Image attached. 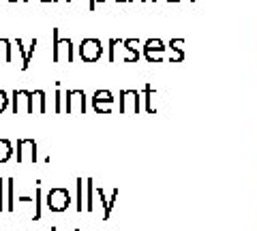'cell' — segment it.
Returning a JSON list of instances; mask_svg holds the SVG:
<instances>
[{"label": "cell", "mask_w": 257, "mask_h": 231, "mask_svg": "<svg viewBox=\"0 0 257 231\" xmlns=\"http://www.w3.org/2000/svg\"><path fill=\"white\" fill-rule=\"evenodd\" d=\"M52 39H54V47H52V58L56 65L60 62H73V41L71 39H60V28H52Z\"/></svg>", "instance_id": "obj_1"}, {"label": "cell", "mask_w": 257, "mask_h": 231, "mask_svg": "<svg viewBox=\"0 0 257 231\" xmlns=\"http://www.w3.org/2000/svg\"><path fill=\"white\" fill-rule=\"evenodd\" d=\"M79 60L86 62V65H92V62H99L103 56V43L99 39H84L77 47Z\"/></svg>", "instance_id": "obj_2"}, {"label": "cell", "mask_w": 257, "mask_h": 231, "mask_svg": "<svg viewBox=\"0 0 257 231\" xmlns=\"http://www.w3.org/2000/svg\"><path fill=\"white\" fill-rule=\"evenodd\" d=\"M64 114H86V92L84 90H67L64 92Z\"/></svg>", "instance_id": "obj_3"}, {"label": "cell", "mask_w": 257, "mask_h": 231, "mask_svg": "<svg viewBox=\"0 0 257 231\" xmlns=\"http://www.w3.org/2000/svg\"><path fill=\"white\" fill-rule=\"evenodd\" d=\"M142 111V94L138 90H120V114H135Z\"/></svg>", "instance_id": "obj_4"}, {"label": "cell", "mask_w": 257, "mask_h": 231, "mask_svg": "<svg viewBox=\"0 0 257 231\" xmlns=\"http://www.w3.org/2000/svg\"><path fill=\"white\" fill-rule=\"evenodd\" d=\"M47 208H50L52 212H64L69 208V203H71V195H69V190L67 188H62V186H56L52 188L50 193H47Z\"/></svg>", "instance_id": "obj_5"}, {"label": "cell", "mask_w": 257, "mask_h": 231, "mask_svg": "<svg viewBox=\"0 0 257 231\" xmlns=\"http://www.w3.org/2000/svg\"><path fill=\"white\" fill-rule=\"evenodd\" d=\"M114 94H111L109 90H96L92 94V109L94 114H111V105H114Z\"/></svg>", "instance_id": "obj_6"}, {"label": "cell", "mask_w": 257, "mask_h": 231, "mask_svg": "<svg viewBox=\"0 0 257 231\" xmlns=\"http://www.w3.org/2000/svg\"><path fill=\"white\" fill-rule=\"evenodd\" d=\"M144 58H146V62H150V65H155V62H161L163 60V52H165V45L161 39H148L146 43H144Z\"/></svg>", "instance_id": "obj_7"}, {"label": "cell", "mask_w": 257, "mask_h": 231, "mask_svg": "<svg viewBox=\"0 0 257 231\" xmlns=\"http://www.w3.org/2000/svg\"><path fill=\"white\" fill-rule=\"evenodd\" d=\"M18 163H37L35 139H18Z\"/></svg>", "instance_id": "obj_8"}, {"label": "cell", "mask_w": 257, "mask_h": 231, "mask_svg": "<svg viewBox=\"0 0 257 231\" xmlns=\"http://www.w3.org/2000/svg\"><path fill=\"white\" fill-rule=\"evenodd\" d=\"M11 101H13V105H11V111L15 116H20V114H32V109H30V90H13L11 94Z\"/></svg>", "instance_id": "obj_9"}, {"label": "cell", "mask_w": 257, "mask_h": 231, "mask_svg": "<svg viewBox=\"0 0 257 231\" xmlns=\"http://www.w3.org/2000/svg\"><path fill=\"white\" fill-rule=\"evenodd\" d=\"M30 109H32V114H45V111H47L45 90H35V92H30Z\"/></svg>", "instance_id": "obj_10"}, {"label": "cell", "mask_w": 257, "mask_h": 231, "mask_svg": "<svg viewBox=\"0 0 257 231\" xmlns=\"http://www.w3.org/2000/svg\"><path fill=\"white\" fill-rule=\"evenodd\" d=\"M18 50L24 54V58H22V71H26L30 67V58H32V54H35V47H37V39H32L30 45L28 47H22V39H18Z\"/></svg>", "instance_id": "obj_11"}, {"label": "cell", "mask_w": 257, "mask_h": 231, "mask_svg": "<svg viewBox=\"0 0 257 231\" xmlns=\"http://www.w3.org/2000/svg\"><path fill=\"white\" fill-rule=\"evenodd\" d=\"M122 45H124V50L128 52V56H124V62H138L140 60V52H138L140 41L138 39H124Z\"/></svg>", "instance_id": "obj_12"}, {"label": "cell", "mask_w": 257, "mask_h": 231, "mask_svg": "<svg viewBox=\"0 0 257 231\" xmlns=\"http://www.w3.org/2000/svg\"><path fill=\"white\" fill-rule=\"evenodd\" d=\"M152 97H155V88H152L150 84L144 86V101H146V114H155L157 107H155V103H152Z\"/></svg>", "instance_id": "obj_13"}, {"label": "cell", "mask_w": 257, "mask_h": 231, "mask_svg": "<svg viewBox=\"0 0 257 231\" xmlns=\"http://www.w3.org/2000/svg\"><path fill=\"white\" fill-rule=\"evenodd\" d=\"M13 156V143L9 139H0V163H7Z\"/></svg>", "instance_id": "obj_14"}, {"label": "cell", "mask_w": 257, "mask_h": 231, "mask_svg": "<svg viewBox=\"0 0 257 231\" xmlns=\"http://www.w3.org/2000/svg\"><path fill=\"white\" fill-rule=\"evenodd\" d=\"M13 190H15V180L9 178L7 180V212H13V201H15Z\"/></svg>", "instance_id": "obj_15"}, {"label": "cell", "mask_w": 257, "mask_h": 231, "mask_svg": "<svg viewBox=\"0 0 257 231\" xmlns=\"http://www.w3.org/2000/svg\"><path fill=\"white\" fill-rule=\"evenodd\" d=\"M116 199H118V188L111 190V197L103 201V205H105V210H103V220H107V218L111 216V208H114V201H116Z\"/></svg>", "instance_id": "obj_16"}, {"label": "cell", "mask_w": 257, "mask_h": 231, "mask_svg": "<svg viewBox=\"0 0 257 231\" xmlns=\"http://www.w3.org/2000/svg\"><path fill=\"white\" fill-rule=\"evenodd\" d=\"M170 47L174 50V54L170 56V62H180L184 58V56H182V41H180V39H176V41L170 43Z\"/></svg>", "instance_id": "obj_17"}, {"label": "cell", "mask_w": 257, "mask_h": 231, "mask_svg": "<svg viewBox=\"0 0 257 231\" xmlns=\"http://www.w3.org/2000/svg\"><path fill=\"white\" fill-rule=\"evenodd\" d=\"M11 41L9 39H0V52H3V60L5 62H13V54H11Z\"/></svg>", "instance_id": "obj_18"}, {"label": "cell", "mask_w": 257, "mask_h": 231, "mask_svg": "<svg viewBox=\"0 0 257 231\" xmlns=\"http://www.w3.org/2000/svg\"><path fill=\"white\" fill-rule=\"evenodd\" d=\"M84 178H77V201H75V210L84 212Z\"/></svg>", "instance_id": "obj_19"}, {"label": "cell", "mask_w": 257, "mask_h": 231, "mask_svg": "<svg viewBox=\"0 0 257 231\" xmlns=\"http://www.w3.org/2000/svg\"><path fill=\"white\" fill-rule=\"evenodd\" d=\"M86 190H88V199H86V210L92 212L94 210V201H92V193H94V184H92V178L86 180Z\"/></svg>", "instance_id": "obj_20"}, {"label": "cell", "mask_w": 257, "mask_h": 231, "mask_svg": "<svg viewBox=\"0 0 257 231\" xmlns=\"http://www.w3.org/2000/svg\"><path fill=\"white\" fill-rule=\"evenodd\" d=\"M120 43H122L120 39H109V41H107V50H109L107 60H109V62H116V60H118V58H116V47H118Z\"/></svg>", "instance_id": "obj_21"}, {"label": "cell", "mask_w": 257, "mask_h": 231, "mask_svg": "<svg viewBox=\"0 0 257 231\" xmlns=\"http://www.w3.org/2000/svg\"><path fill=\"white\" fill-rule=\"evenodd\" d=\"M41 218V188H37L35 193V218L32 220H39Z\"/></svg>", "instance_id": "obj_22"}, {"label": "cell", "mask_w": 257, "mask_h": 231, "mask_svg": "<svg viewBox=\"0 0 257 231\" xmlns=\"http://www.w3.org/2000/svg\"><path fill=\"white\" fill-rule=\"evenodd\" d=\"M62 101H64V92L58 88V90H56V107H54V111H56V114H60V111H64Z\"/></svg>", "instance_id": "obj_23"}, {"label": "cell", "mask_w": 257, "mask_h": 231, "mask_svg": "<svg viewBox=\"0 0 257 231\" xmlns=\"http://www.w3.org/2000/svg\"><path fill=\"white\" fill-rule=\"evenodd\" d=\"M5 186H7V180L0 178V212L7 210V203H5Z\"/></svg>", "instance_id": "obj_24"}, {"label": "cell", "mask_w": 257, "mask_h": 231, "mask_svg": "<svg viewBox=\"0 0 257 231\" xmlns=\"http://www.w3.org/2000/svg\"><path fill=\"white\" fill-rule=\"evenodd\" d=\"M9 94H7L5 90H0V114H3V111L7 109V107H9Z\"/></svg>", "instance_id": "obj_25"}, {"label": "cell", "mask_w": 257, "mask_h": 231, "mask_svg": "<svg viewBox=\"0 0 257 231\" xmlns=\"http://www.w3.org/2000/svg\"><path fill=\"white\" fill-rule=\"evenodd\" d=\"M105 0H88V11H94L96 5H103Z\"/></svg>", "instance_id": "obj_26"}, {"label": "cell", "mask_w": 257, "mask_h": 231, "mask_svg": "<svg viewBox=\"0 0 257 231\" xmlns=\"http://www.w3.org/2000/svg\"><path fill=\"white\" fill-rule=\"evenodd\" d=\"M39 3H58V0H39Z\"/></svg>", "instance_id": "obj_27"}, {"label": "cell", "mask_w": 257, "mask_h": 231, "mask_svg": "<svg viewBox=\"0 0 257 231\" xmlns=\"http://www.w3.org/2000/svg\"><path fill=\"white\" fill-rule=\"evenodd\" d=\"M116 3H133V0H116Z\"/></svg>", "instance_id": "obj_28"}, {"label": "cell", "mask_w": 257, "mask_h": 231, "mask_svg": "<svg viewBox=\"0 0 257 231\" xmlns=\"http://www.w3.org/2000/svg\"><path fill=\"white\" fill-rule=\"evenodd\" d=\"M167 3H178V0H167Z\"/></svg>", "instance_id": "obj_29"}, {"label": "cell", "mask_w": 257, "mask_h": 231, "mask_svg": "<svg viewBox=\"0 0 257 231\" xmlns=\"http://www.w3.org/2000/svg\"><path fill=\"white\" fill-rule=\"evenodd\" d=\"M9 3H18V0H9Z\"/></svg>", "instance_id": "obj_30"}, {"label": "cell", "mask_w": 257, "mask_h": 231, "mask_svg": "<svg viewBox=\"0 0 257 231\" xmlns=\"http://www.w3.org/2000/svg\"><path fill=\"white\" fill-rule=\"evenodd\" d=\"M52 231H58V229H56V227H52Z\"/></svg>", "instance_id": "obj_31"}, {"label": "cell", "mask_w": 257, "mask_h": 231, "mask_svg": "<svg viewBox=\"0 0 257 231\" xmlns=\"http://www.w3.org/2000/svg\"><path fill=\"white\" fill-rule=\"evenodd\" d=\"M22 3H28V0H22Z\"/></svg>", "instance_id": "obj_32"}, {"label": "cell", "mask_w": 257, "mask_h": 231, "mask_svg": "<svg viewBox=\"0 0 257 231\" xmlns=\"http://www.w3.org/2000/svg\"><path fill=\"white\" fill-rule=\"evenodd\" d=\"M150 3H157V0H150Z\"/></svg>", "instance_id": "obj_33"}, {"label": "cell", "mask_w": 257, "mask_h": 231, "mask_svg": "<svg viewBox=\"0 0 257 231\" xmlns=\"http://www.w3.org/2000/svg\"><path fill=\"white\" fill-rule=\"evenodd\" d=\"M144 3H148V0H144Z\"/></svg>", "instance_id": "obj_34"}, {"label": "cell", "mask_w": 257, "mask_h": 231, "mask_svg": "<svg viewBox=\"0 0 257 231\" xmlns=\"http://www.w3.org/2000/svg\"><path fill=\"white\" fill-rule=\"evenodd\" d=\"M67 3H71V0H67Z\"/></svg>", "instance_id": "obj_35"}]
</instances>
